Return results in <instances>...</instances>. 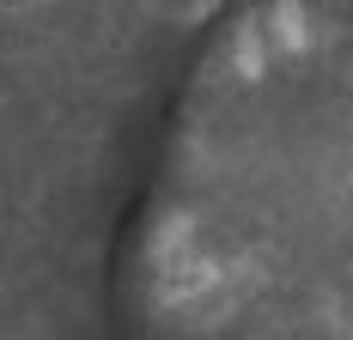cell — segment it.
Segmentation results:
<instances>
[{"mask_svg":"<svg viewBox=\"0 0 353 340\" xmlns=\"http://www.w3.org/2000/svg\"><path fill=\"white\" fill-rule=\"evenodd\" d=\"M0 340H353V0H0Z\"/></svg>","mask_w":353,"mask_h":340,"instance_id":"6da1fadb","label":"cell"}]
</instances>
